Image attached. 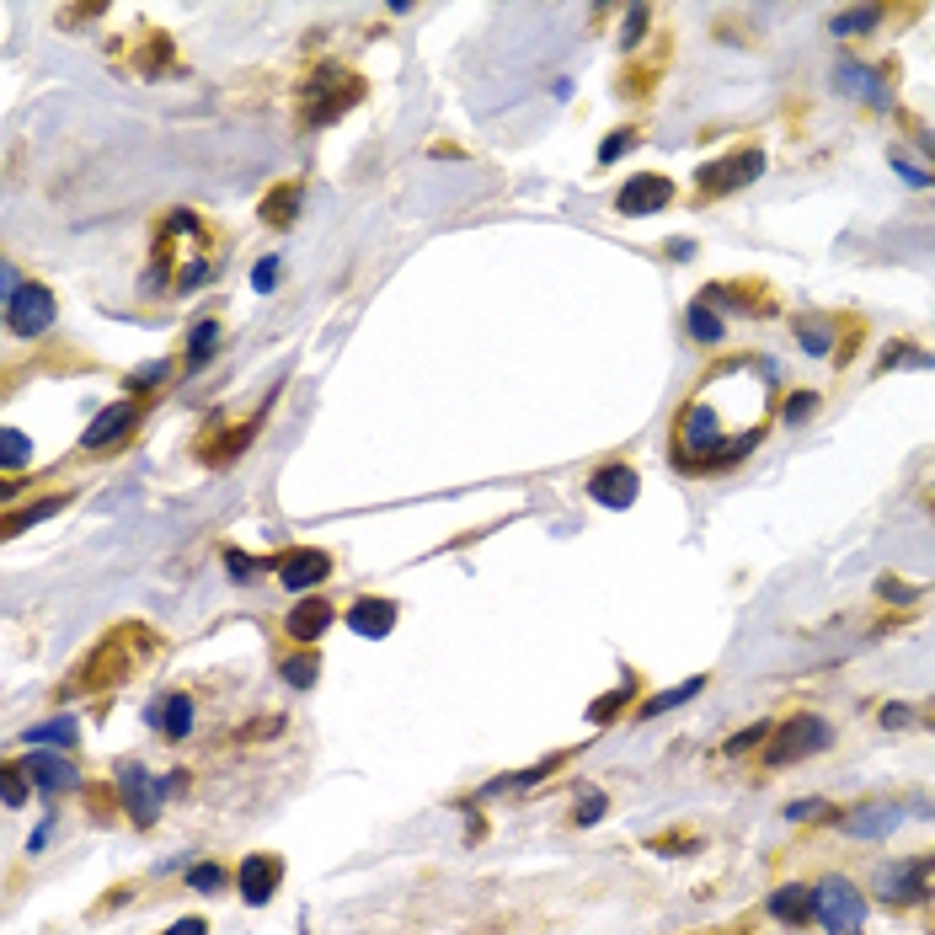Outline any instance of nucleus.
<instances>
[{"mask_svg":"<svg viewBox=\"0 0 935 935\" xmlns=\"http://www.w3.org/2000/svg\"><path fill=\"white\" fill-rule=\"evenodd\" d=\"M150 652V636L139 631V626H118V631H107L102 636V647L91 652V658L75 663V674L65 690L70 695H91V690H107V684H123L139 668V658Z\"/></svg>","mask_w":935,"mask_h":935,"instance_id":"obj_1","label":"nucleus"},{"mask_svg":"<svg viewBox=\"0 0 935 935\" xmlns=\"http://www.w3.org/2000/svg\"><path fill=\"white\" fill-rule=\"evenodd\" d=\"M358 97H364L358 75H348V70H316L300 86V123H305V129H326V123H337Z\"/></svg>","mask_w":935,"mask_h":935,"instance_id":"obj_2","label":"nucleus"},{"mask_svg":"<svg viewBox=\"0 0 935 935\" xmlns=\"http://www.w3.org/2000/svg\"><path fill=\"white\" fill-rule=\"evenodd\" d=\"M829 743H834V727L823 722V716H791V722H781V727L770 732L759 765L786 770V765H797V759H807V754H823Z\"/></svg>","mask_w":935,"mask_h":935,"instance_id":"obj_3","label":"nucleus"},{"mask_svg":"<svg viewBox=\"0 0 935 935\" xmlns=\"http://www.w3.org/2000/svg\"><path fill=\"white\" fill-rule=\"evenodd\" d=\"M818 919L829 935H861L866 930V893L850 877H823L818 882Z\"/></svg>","mask_w":935,"mask_h":935,"instance_id":"obj_4","label":"nucleus"},{"mask_svg":"<svg viewBox=\"0 0 935 935\" xmlns=\"http://www.w3.org/2000/svg\"><path fill=\"white\" fill-rule=\"evenodd\" d=\"M118 786H123V807H129V818L139 823V829H150L155 818H161V802H166V791H177L182 781H155V775L145 765H123L118 770Z\"/></svg>","mask_w":935,"mask_h":935,"instance_id":"obj_5","label":"nucleus"},{"mask_svg":"<svg viewBox=\"0 0 935 935\" xmlns=\"http://www.w3.org/2000/svg\"><path fill=\"white\" fill-rule=\"evenodd\" d=\"M754 177H765V150H738V155L700 166V193H738Z\"/></svg>","mask_w":935,"mask_h":935,"instance_id":"obj_6","label":"nucleus"},{"mask_svg":"<svg viewBox=\"0 0 935 935\" xmlns=\"http://www.w3.org/2000/svg\"><path fill=\"white\" fill-rule=\"evenodd\" d=\"M6 321L17 337H43L54 326V294L43 284H22L17 294L6 300Z\"/></svg>","mask_w":935,"mask_h":935,"instance_id":"obj_7","label":"nucleus"},{"mask_svg":"<svg viewBox=\"0 0 935 935\" xmlns=\"http://www.w3.org/2000/svg\"><path fill=\"white\" fill-rule=\"evenodd\" d=\"M674 204V182L668 177H658V171H636V177L620 187V198H615V209L620 214H658V209H668Z\"/></svg>","mask_w":935,"mask_h":935,"instance_id":"obj_8","label":"nucleus"},{"mask_svg":"<svg viewBox=\"0 0 935 935\" xmlns=\"http://www.w3.org/2000/svg\"><path fill=\"white\" fill-rule=\"evenodd\" d=\"M636 492H642V476H636V465H604V471H594V481H588V497H594L599 508H631Z\"/></svg>","mask_w":935,"mask_h":935,"instance_id":"obj_9","label":"nucleus"},{"mask_svg":"<svg viewBox=\"0 0 935 935\" xmlns=\"http://www.w3.org/2000/svg\"><path fill=\"white\" fill-rule=\"evenodd\" d=\"M278 578H284L289 594H305V588L332 578V556L316 551V545H300V551H289L284 561H278Z\"/></svg>","mask_w":935,"mask_h":935,"instance_id":"obj_10","label":"nucleus"},{"mask_svg":"<svg viewBox=\"0 0 935 935\" xmlns=\"http://www.w3.org/2000/svg\"><path fill=\"white\" fill-rule=\"evenodd\" d=\"M770 919H781V925L791 930H802L807 919H818V887H807V882H786V887H775L770 893Z\"/></svg>","mask_w":935,"mask_h":935,"instance_id":"obj_11","label":"nucleus"},{"mask_svg":"<svg viewBox=\"0 0 935 935\" xmlns=\"http://www.w3.org/2000/svg\"><path fill=\"white\" fill-rule=\"evenodd\" d=\"M278 882H284V861H278V855H246L241 861V898L252 903V909H262V903L278 893Z\"/></svg>","mask_w":935,"mask_h":935,"instance_id":"obj_12","label":"nucleus"},{"mask_svg":"<svg viewBox=\"0 0 935 935\" xmlns=\"http://www.w3.org/2000/svg\"><path fill=\"white\" fill-rule=\"evenodd\" d=\"M134 423H139V407H134V401H113V407H102L97 423L81 433V444H86V449H107V444H118L123 433H134Z\"/></svg>","mask_w":935,"mask_h":935,"instance_id":"obj_13","label":"nucleus"},{"mask_svg":"<svg viewBox=\"0 0 935 935\" xmlns=\"http://www.w3.org/2000/svg\"><path fill=\"white\" fill-rule=\"evenodd\" d=\"M930 866H935V861H903V866H893V871H882V898H887V903H919V898L930 893V887H925Z\"/></svg>","mask_w":935,"mask_h":935,"instance_id":"obj_14","label":"nucleus"},{"mask_svg":"<svg viewBox=\"0 0 935 935\" xmlns=\"http://www.w3.org/2000/svg\"><path fill=\"white\" fill-rule=\"evenodd\" d=\"M348 631L364 636V642H380V636L396 631V604L391 599H358L348 610Z\"/></svg>","mask_w":935,"mask_h":935,"instance_id":"obj_15","label":"nucleus"},{"mask_svg":"<svg viewBox=\"0 0 935 935\" xmlns=\"http://www.w3.org/2000/svg\"><path fill=\"white\" fill-rule=\"evenodd\" d=\"M22 770H27V781H33L38 791H70L75 781H81V770H75L65 754H43V748L33 759H22Z\"/></svg>","mask_w":935,"mask_h":935,"instance_id":"obj_16","label":"nucleus"},{"mask_svg":"<svg viewBox=\"0 0 935 935\" xmlns=\"http://www.w3.org/2000/svg\"><path fill=\"white\" fill-rule=\"evenodd\" d=\"M898 823H903V807H893V802H866L861 813L845 818V834H855V839H887Z\"/></svg>","mask_w":935,"mask_h":935,"instance_id":"obj_17","label":"nucleus"},{"mask_svg":"<svg viewBox=\"0 0 935 935\" xmlns=\"http://www.w3.org/2000/svg\"><path fill=\"white\" fill-rule=\"evenodd\" d=\"M326 626H332V599H321V594H310V599H300V604L289 610V636H294L300 647H310Z\"/></svg>","mask_w":935,"mask_h":935,"instance_id":"obj_18","label":"nucleus"},{"mask_svg":"<svg viewBox=\"0 0 935 935\" xmlns=\"http://www.w3.org/2000/svg\"><path fill=\"white\" fill-rule=\"evenodd\" d=\"M145 716H150V727H155V732H166L171 743L193 732V700H187V695H166V700H155Z\"/></svg>","mask_w":935,"mask_h":935,"instance_id":"obj_19","label":"nucleus"},{"mask_svg":"<svg viewBox=\"0 0 935 935\" xmlns=\"http://www.w3.org/2000/svg\"><path fill=\"white\" fill-rule=\"evenodd\" d=\"M700 690H706V674L684 679V684H674V690H658V695H652V700H647V706L636 711V716H642V722H652V716H663V711H674V706H684V700H695Z\"/></svg>","mask_w":935,"mask_h":935,"instance_id":"obj_20","label":"nucleus"},{"mask_svg":"<svg viewBox=\"0 0 935 935\" xmlns=\"http://www.w3.org/2000/svg\"><path fill=\"white\" fill-rule=\"evenodd\" d=\"M294 209H300V187H294V182L273 187V193L262 198V220H268V225H278V230H284V225L294 220Z\"/></svg>","mask_w":935,"mask_h":935,"instance_id":"obj_21","label":"nucleus"},{"mask_svg":"<svg viewBox=\"0 0 935 935\" xmlns=\"http://www.w3.org/2000/svg\"><path fill=\"white\" fill-rule=\"evenodd\" d=\"M75 738H81V727H75L70 716H54V722H38L33 732H27V743H33V748H70Z\"/></svg>","mask_w":935,"mask_h":935,"instance_id":"obj_22","label":"nucleus"},{"mask_svg":"<svg viewBox=\"0 0 935 935\" xmlns=\"http://www.w3.org/2000/svg\"><path fill=\"white\" fill-rule=\"evenodd\" d=\"M684 321H690V337H695V342H722V337H727V332H722V316H716L706 300H695Z\"/></svg>","mask_w":935,"mask_h":935,"instance_id":"obj_23","label":"nucleus"},{"mask_svg":"<svg viewBox=\"0 0 935 935\" xmlns=\"http://www.w3.org/2000/svg\"><path fill=\"white\" fill-rule=\"evenodd\" d=\"M220 348V326L214 321H198L193 337H187V369H204V358Z\"/></svg>","mask_w":935,"mask_h":935,"instance_id":"obj_24","label":"nucleus"},{"mask_svg":"<svg viewBox=\"0 0 935 935\" xmlns=\"http://www.w3.org/2000/svg\"><path fill=\"white\" fill-rule=\"evenodd\" d=\"M27 455H33L27 433H22V428H0V465H6V471H22Z\"/></svg>","mask_w":935,"mask_h":935,"instance_id":"obj_25","label":"nucleus"},{"mask_svg":"<svg viewBox=\"0 0 935 935\" xmlns=\"http://www.w3.org/2000/svg\"><path fill=\"white\" fill-rule=\"evenodd\" d=\"M770 722H754V727H743V732H732V738L722 743V759H743L748 748H759V743H770Z\"/></svg>","mask_w":935,"mask_h":935,"instance_id":"obj_26","label":"nucleus"},{"mask_svg":"<svg viewBox=\"0 0 935 935\" xmlns=\"http://www.w3.org/2000/svg\"><path fill=\"white\" fill-rule=\"evenodd\" d=\"M882 22V11L877 6H861V11H839L834 17V33L839 38H850V33H871V27Z\"/></svg>","mask_w":935,"mask_h":935,"instance_id":"obj_27","label":"nucleus"},{"mask_svg":"<svg viewBox=\"0 0 935 935\" xmlns=\"http://www.w3.org/2000/svg\"><path fill=\"white\" fill-rule=\"evenodd\" d=\"M316 674H321V658H316V652H300V658L284 663V679L294 684V690H310V684H316Z\"/></svg>","mask_w":935,"mask_h":935,"instance_id":"obj_28","label":"nucleus"},{"mask_svg":"<svg viewBox=\"0 0 935 935\" xmlns=\"http://www.w3.org/2000/svg\"><path fill=\"white\" fill-rule=\"evenodd\" d=\"M797 342H802V353H829L834 348V337H829V321H797Z\"/></svg>","mask_w":935,"mask_h":935,"instance_id":"obj_29","label":"nucleus"},{"mask_svg":"<svg viewBox=\"0 0 935 935\" xmlns=\"http://www.w3.org/2000/svg\"><path fill=\"white\" fill-rule=\"evenodd\" d=\"M59 508H65V497H43V503H33L27 513H6V535H22L33 519H49V513H59Z\"/></svg>","mask_w":935,"mask_h":935,"instance_id":"obj_30","label":"nucleus"},{"mask_svg":"<svg viewBox=\"0 0 935 935\" xmlns=\"http://www.w3.org/2000/svg\"><path fill=\"white\" fill-rule=\"evenodd\" d=\"M631 695H636V679H626V684H620V690H610L604 700H594V706H588V722H610V716H615L620 706H626Z\"/></svg>","mask_w":935,"mask_h":935,"instance_id":"obj_31","label":"nucleus"},{"mask_svg":"<svg viewBox=\"0 0 935 935\" xmlns=\"http://www.w3.org/2000/svg\"><path fill=\"white\" fill-rule=\"evenodd\" d=\"M839 91H855V97H882L866 65H839Z\"/></svg>","mask_w":935,"mask_h":935,"instance_id":"obj_32","label":"nucleus"},{"mask_svg":"<svg viewBox=\"0 0 935 935\" xmlns=\"http://www.w3.org/2000/svg\"><path fill=\"white\" fill-rule=\"evenodd\" d=\"M0 781H6V807H22V802H27V775H22V759L0 765Z\"/></svg>","mask_w":935,"mask_h":935,"instance_id":"obj_33","label":"nucleus"},{"mask_svg":"<svg viewBox=\"0 0 935 935\" xmlns=\"http://www.w3.org/2000/svg\"><path fill=\"white\" fill-rule=\"evenodd\" d=\"M187 887H193V893H214V887H225V871L214 861H204V866L187 871Z\"/></svg>","mask_w":935,"mask_h":935,"instance_id":"obj_34","label":"nucleus"},{"mask_svg":"<svg viewBox=\"0 0 935 935\" xmlns=\"http://www.w3.org/2000/svg\"><path fill=\"white\" fill-rule=\"evenodd\" d=\"M604 807H610V797H604V791H583V797H578V813H572V818H578V823H599Z\"/></svg>","mask_w":935,"mask_h":935,"instance_id":"obj_35","label":"nucleus"},{"mask_svg":"<svg viewBox=\"0 0 935 935\" xmlns=\"http://www.w3.org/2000/svg\"><path fill=\"white\" fill-rule=\"evenodd\" d=\"M636 145V129H620V134H610V139H604V150H599V161L604 166H610V161H620V155H626Z\"/></svg>","mask_w":935,"mask_h":935,"instance_id":"obj_36","label":"nucleus"},{"mask_svg":"<svg viewBox=\"0 0 935 935\" xmlns=\"http://www.w3.org/2000/svg\"><path fill=\"white\" fill-rule=\"evenodd\" d=\"M813 412H818V396L813 391H797V396L786 401V423H807Z\"/></svg>","mask_w":935,"mask_h":935,"instance_id":"obj_37","label":"nucleus"},{"mask_svg":"<svg viewBox=\"0 0 935 935\" xmlns=\"http://www.w3.org/2000/svg\"><path fill=\"white\" fill-rule=\"evenodd\" d=\"M166 374H171V364H145L139 374H129V391H134V396H139V391H150V385H161V380H166Z\"/></svg>","mask_w":935,"mask_h":935,"instance_id":"obj_38","label":"nucleus"},{"mask_svg":"<svg viewBox=\"0 0 935 935\" xmlns=\"http://www.w3.org/2000/svg\"><path fill=\"white\" fill-rule=\"evenodd\" d=\"M893 364H919V369H930L935 358H930V353H914V348H887V353H882V369H893Z\"/></svg>","mask_w":935,"mask_h":935,"instance_id":"obj_39","label":"nucleus"},{"mask_svg":"<svg viewBox=\"0 0 935 935\" xmlns=\"http://www.w3.org/2000/svg\"><path fill=\"white\" fill-rule=\"evenodd\" d=\"M882 727L893 732V727H914V706H903V700H887L882 706Z\"/></svg>","mask_w":935,"mask_h":935,"instance_id":"obj_40","label":"nucleus"},{"mask_svg":"<svg viewBox=\"0 0 935 935\" xmlns=\"http://www.w3.org/2000/svg\"><path fill=\"white\" fill-rule=\"evenodd\" d=\"M273 278H278V257H262L257 268H252V284H257V294H268V289H273Z\"/></svg>","mask_w":935,"mask_h":935,"instance_id":"obj_41","label":"nucleus"},{"mask_svg":"<svg viewBox=\"0 0 935 935\" xmlns=\"http://www.w3.org/2000/svg\"><path fill=\"white\" fill-rule=\"evenodd\" d=\"M823 807H829V802L807 797V802H791V807H786V818H791V823H802V818H823Z\"/></svg>","mask_w":935,"mask_h":935,"instance_id":"obj_42","label":"nucleus"},{"mask_svg":"<svg viewBox=\"0 0 935 935\" xmlns=\"http://www.w3.org/2000/svg\"><path fill=\"white\" fill-rule=\"evenodd\" d=\"M225 567H230V578H236V583H246L257 572V561H246L241 551H225Z\"/></svg>","mask_w":935,"mask_h":935,"instance_id":"obj_43","label":"nucleus"},{"mask_svg":"<svg viewBox=\"0 0 935 935\" xmlns=\"http://www.w3.org/2000/svg\"><path fill=\"white\" fill-rule=\"evenodd\" d=\"M642 27H647V6H636L631 17H626V38H620V43H626V49H636V38H642Z\"/></svg>","mask_w":935,"mask_h":935,"instance_id":"obj_44","label":"nucleus"},{"mask_svg":"<svg viewBox=\"0 0 935 935\" xmlns=\"http://www.w3.org/2000/svg\"><path fill=\"white\" fill-rule=\"evenodd\" d=\"M652 850H658V855H690V850H695V834H684V839H658Z\"/></svg>","mask_w":935,"mask_h":935,"instance_id":"obj_45","label":"nucleus"},{"mask_svg":"<svg viewBox=\"0 0 935 935\" xmlns=\"http://www.w3.org/2000/svg\"><path fill=\"white\" fill-rule=\"evenodd\" d=\"M166 935H209V925H204L198 914H187V919H177V925H171Z\"/></svg>","mask_w":935,"mask_h":935,"instance_id":"obj_46","label":"nucleus"},{"mask_svg":"<svg viewBox=\"0 0 935 935\" xmlns=\"http://www.w3.org/2000/svg\"><path fill=\"white\" fill-rule=\"evenodd\" d=\"M882 599H898V604H909V599H914V588H909V583H893V578H887V583H882Z\"/></svg>","mask_w":935,"mask_h":935,"instance_id":"obj_47","label":"nucleus"}]
</instances>
